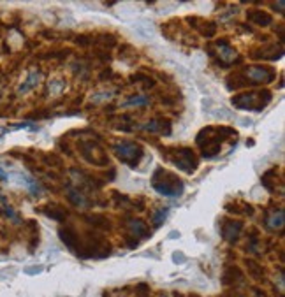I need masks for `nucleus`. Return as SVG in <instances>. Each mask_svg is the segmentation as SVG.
I'll return each mask as SVG.
<instances>
[{
  "instance_id": "3",
  "label": "nucleus",
  "mask_w": 285,
  "mask_h": 297,
  "mask_svg": "<svg viewBox=\"0 0 285 297\" xmlns=\"http://www.w3.org/2000/svg\"><path fill=\"white\" fill-rule=\"evenodd\" d=\"M162 155L169 160L171 164L178 167V169L185 171V173H194L199 166L197 157L194 155V152L188 148H166V152H162Z\"/></svg>"
},
{
  "instance_id": "14",
  "label": "nucleus",
  "mask_w": 285,
  "mask_h": 297,
  "mask_svg": "<svg viewBox=\"0 0 285 297\" xmlns=\"http://www.w3.org/2000/svg\"><path fill=\"white\" fill-rule=\"evenodd\" d=\"M129 227L134 232V236H142V238H150V229L142 220H129Z\"/></svg>"
},
{
  "instance_id": "4",
  "label": "nucleus",
  "mask_w": 285,
  "mask_h": 297,
  "mask_svg": "<svg viewBox=\"0 0 285 297\" xmlns=\"http://www.w3.org/2000/svg\"><path fill=\"white\" fill-rule=\"evenodd\" d=\"M271 100V94L268 90L261 92H247V94H240L236 97L231 99V104L238 109H254L261 111L264 109V106H268Z\"/></svg>"
},
{
  "instance_id": "18",
  "label": "nucleus",
  "mask_w": 285,
  "mask_h": 297,
  "mask_svg": "<svg viewBox=\"0 0 285 297\" xmlns=\"http://www.w3.org/2000/svg\"><path fill=\"white\" fill-rule=\"evenodd\" d=\"M268 225L271 229H282L283 227V209L275 211L268 216Z\"/></svg>"
},
{
  "instance_id": "5",
  "label": "nucleus",
  "mask_w": 285,
  "mask_h": 297,
  "mask_svg": "<svg viewBox=\"0 0 285 297\" xmlns=\"http://www.w3.org/2000/svg\"><path fill=\"white\" fill-rule=\"evenodd\" d=\"M115 153L123 164H127V166H130V167H136L137 164H139V160L145 152H142V148L137 144V142L123 141L115 146Z\"/></svg>"
},
{
  "instance_id": "17",
  "label": "nucleus",
  "mask_w": 285,
  "mask_h": 297,
  "mask_svg": "<svg viewBox=\"0 0 285 297\" xmlns=\"http://www.w3.org/2000/svg\"><path fill=\"white\" fill-rule=\"evenodd\" d=\"M247 269L250 273V276L257 278V280H262L264 278V269H262L261 264H257L255 260H247Z\"/></svg>"
},
{
  "instance_id": "13",
  "label": "nucleus",
  "mask_w": 285,
  "mask_h": 297,
  "mask_svg": "<svg viewBox=\"0 0 285 297\" xmlns=\"http://www.w3.org/2000/svg\"><path fill=\"white\" fill-rule=\"evenodd\" d=\"M243 273L240 271V267L236 266H227L226 271H224V276H222V283L224 285H234L236 281L241 280Z\"/></svg>"
},
{
  "instance_id": "1",
  "label": "nucleus",
  "mask_w": 285,
  "mask_h": 297,
  "mask_svg": "<svg viewBox=\"0 0 285 297\" xmlns=\"http://www.w3.org/2000/svg\"><path fill=\"white\" fill-rule=\"evenodd\" d=\"M227 139L236 141L238 132L231 127H208L199 132L195 142H197V146L201 148L202 155H204L206 159H211V157H215L217 153L220 152V146H222V142L227 141Z\"/></svg>"
},
{
  "instance_id": "26",
  "label": "nucleus",
  "mask_w": 285,
  "mask_h": 297,
  "mask_svg": "<svg viewBox=\"0 0 285 297\" xmlns=\"http://www.w3.org/2000/svg\"><path fill=\"white\" fill-rule=\"evenodd\" d=\"M0 180H2V181H7V180H9V174H7L4 169H0Z\"/></svg>"
},
{
  "instance_id": "9",
  "label": "nucleus",
  "mask_w": 285,
  "mask_h": 297,
  "mask_svg": "<svg viewBox=\"0 0 285 297\" xmlns=\"http://www.w3.org/2000/svg\"><path fill=\"white\" fill-rule=\"evenodd\" d=\"M243 229V221L241 220H227L222 227V236L226 241L234 243L238 238H240V232Z\"/></svg>"
},
{
  "instance_id": "12",
  "label": "nucleus",
  "mask_w": 285,
  "mask_h": 297,
  "mask_svg": "<svg viewBox=\"0 0 285 297\" xmlns=\"http://www.w3.org/2000/svg\"><path fill=\"white\" fill-rule=\"evenodd\" d=\"M217 48H219L220 63L233 62V60L236 58V49L231 48L229 42H227V41H219V42H217Z\"/></svg>"
},
{
  "instance_id": "10",
  "label": "nucleus",
  "mask_w": 285,
  "mask_h": 297,
  "mask_svg": "<svg viewBox=\"0 0 285 297\" xmlns=\"http://www.w3.org/2000/svg\"><path fill=\"white\" fill-rule=\"evenodd\" d=\"M41 211L48 218H51V220H56V221H63L67 216H69V211H67L63 206H60V204H48V206L42 207Z\"/></svg>"
},
{
  "instance_id": "7",
  "label": "nucleus",
  "mask_w": 285,
  "mask_h": 297,
  "mask_svg": "<svg viewBox=\"0 0 285 297\" xmlns=\"http://www.w3.org/2000/svg\"><path fill=\"white\" fill-rule=\"evenodd\" d=\"M247 80H250V83L257 85V83H271L275 80V70L271 67L266 65H255L247 69Z\"/></svg>"
},
{
  "instance_id": "19",
  "label": "nucleus",
  "mask_w": 285,
  "mask_h": 297,
  "mask_svg": "<svg viewBox=\"0 0 285 297\" xmlns=\"http://www.w3.org/2000/svg\"><path fill=\"white\" fill-rule=\"evenodd\" d=\"M88 224H92L94 227H102V229L109 227V221L106 220L104 216H101V214H92V216H88Z\"/></svg>"
},
{
  "instance_id": "15",
  "label": "nucleus",
  "mask_w": 285,
  "mask_h": 297,
  "mask_svg": "<svg viewBox=\"0 0 285 297\" xmlns=\"http://www.w3.org/2000/svg\"><path fill=\"white\" fill-rule=\"evenodd\" d=\"M67 197H69L70 202L74 204V206H88V199L85 197L83 194H81L80 190H74V188H70L69 192H67Z\"/></svg>"
},
{
  "instance_id": "22",
  "label": "nucleus",
  "mask_w": 285,
  "mask_h": 297,
  "mask_svg": "<svg viewBox=\"0 0 285 297\" xmlns=\"http://www.w3.org/2000/svg\"><path fill=\"white\" fill-rule=\"evenodd\" d=\"M136 295L137 297H150V287L146 283H139L136 287Z\"/></svg>"
},
{
  "instance_id": "20",
  "label": "nucleus",
  "mask_w": 285,
  "mask_h": 297,
  "mask_svg": "<svg viewBox=\"0 0 285 297\" xmlns=\"http://www.w3.org/2000/svg\"><path fill=\"white\" fill-rule=\"evenodd\" d=\"M166 216H167V209H159L155 211V213L152 214V220H153V225L155 227H160V225L166 221Z\"/></svg>"
},
{
  "instance_id": "2",
  "label": "nucleus",
  "mask_w": 285,
  "mask_h": 297,
  "mask_svg": "<svg viewBox=\"0 0 285 297\" xmlns=\"http://www.w3.org/2000/svg\"><path fill=\"white\" fill-rule=\"evenodd\" d=\"M152 187H153V190L166 195V197H180L185 188L183 181H181L176 174L164 169V167L155 169V173H153V176H152Z\"/></svg>"
},
{
  "instance_id": "8",
  "label": "nucleus",
  "mask_w": 285,
  "mask_h": 297,
  "mask_svg": "<svg viewBox=\"0 0 285 297\" xmlns=\"http://www.w3.org/2000/svg\"><path fill=\"white\" fill-rule=\"evenodd\" d=\"M58 234H60L62 243L69 250H76L78 248V245H80V236H78L76 229H74L73 225H65V227H62L58 231Z\"/></svg>"
},
{
  "instance_id": "6",
  "label": "nucleus",
  "mask_w": 285,
  "mask_h": 297,
  "mask_svg": "<svg viewBox=\"0 0 285 297\" xmlns=\"http://www.w3.org/2000/svg\"><path fill=\"white\" fill-rule=\"evenodd\" d=\"M80 152L87 162L94 164V166H108L109 157L97 142L94 141H81L80 142Z\"/></svg>"
},
{
  "instance_id": "16",
  "label": "nucleus",
  "mask_w": 285,
  "mask_h": 297,
  "mask_svg": "<svg viewBox=\"0 0 285 297\" xmlns=\"http://www.w3.org/2000/svg\"><path fill=\"white\" fill-rule=\"evenodd\" d=\"M39 78H41V76H39L37 70H32V72L28 74L27 81H25V83L20 87V94H25V92H28V90H30V88H34L35 85L39 83Z\"/></svg>"
},
{
  "instance_id": "25",
  "label": "nucleus",
  "mask_w": 285,
  "mask_h": 297,
  "mask_svg": "<svg viewBox=\"0 0 285 297\" xmlns=\"http://www.w3.org/2000/svg\"><path fill=\"white\" fill-rule=\"evenodd\" d=\"M41 271H42V267H28L27 273L32 274V273H41Z\"/></svg>"
},
{
  "instance_id": "21",
  "label": "nucleus",
  "mask_w": 285,
  "mask_h": 297,
  "mask_svg": "<svg viewBox=\"0 0 285 297\" xmlns=\"http://www.w3.org/2000/svg\"><path fill=\"white\" fill-rule=\"evenodd\" d=\"M148 104V97L141 95V97H130L127 102H123V106H146Z\"/></svg>"
},
{
  "instance_id": "23",
  "label": "nucleus",
  "mask_w": 285,
  "mask_h": 297,
  "mask_svg": "<svg viewBox=\"0 0 285 297\" xmlns=\"http://www.w3.org/2000/svg\"><path fill=\"white\" fill-rule=\"evenodd\" d=\"M63 87H65V83H63V81H58V80H53L51 83H49V88H51V94H60Z\"/></svg>"
},
{
  "instance_id": "24",
  "label": "nucleus",
  "mask_w": 285,
  "mask_h": 297,
  "mask_svg": "<svg viewBox=\"0 0 285 297\" xmlns=\"http://www.w3.org/2000/svg\"><path fill=\"white\" fill-rule=\"evenodd\" d=\"M125 241H127V246H129V248H136V246L139 245V241H137V238H129V236H127Z\"/></svg>"
},
{
  "instance_id": "11",
  "label": "nucleus",
  "mask_w": 285,
  "mask_h": 297,
  "mask_svg": "<svg viewBox=\"0 0 285 297\" xmlns=\"http://www.w3.org/2000/svg\"><path fill=\"white\" fill-rule=\"evenodd\" d=\"M247 18L250 23L254 25H261V27H266V25L271 23V16H269L266 11H261V9H252L247 13Z\"/></svg>"
}]
</instances>
